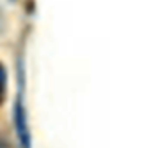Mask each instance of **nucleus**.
I'll use <instances>...</instances> for the list:
<instances>
[{
    "mask_svg": "<svg viewBox=\"0 0 150 148\" xmlns=\"http://www.w3.org/2000/svg\"><path fill=\"white\" fill-rule=\"evenodd\" d=\"M14 125H16V132H18V139H20L21 148H30V130L27 125L25 109L20 104V101L16 102V108H14Z\"/></svg>",
    "mask_w": 150,
    "mask_h": 148,
    "instance_id": "f257e3e1",
    "label": "nucleus"
},
{
    "mask_svg": "<svg viewBox=\"0 0 150 148\" xmlns=\"http://www.w3.org/2000/svg\"><path fill=\"white\" fill-rule=\"evenodd\" d=\"M6 88H7V74H6V69L0 65V102L6 97Z\"/></svg>",
    "mask_w": 150,
    "mask_h": 148,
    "instance_id": "f03ea898",
    "label": "nucleus"
}]
</instances>
